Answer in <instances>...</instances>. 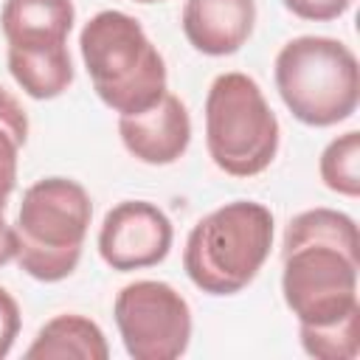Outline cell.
Returning <instances> with one entry per match:
<instances>
[{
  "label": "cell",
  "instance_id": "cell-1",
  "mask_svg": "<svg viewBox=\"0 0 360 360\" xmlns=\"http://www.w3.org/2000/svg\"><path fill=\"white\" fill-rule=\"evenodd\" d=\"M357 225L335 208H309L287 222L281 242V292L304 326L332 323L357 301Z\"/></svg>",
  "mask_w": 360,
  "mask_h": 360
},
{
  "label": "cell",
  "instance_id": "cell-2",
  "mask_svg": "<svg viewBox=\"0 0 360 360\" xmlns=\"http://www.w3.org/2000/svg\"><path fill=\"white\" fill-rule=\"evenodd\" d=\"M82 62L96 96L118 115L149 110L166 93V62L143 25L115 8L93 14L79 34Z\"/></svg>",
  "mask_w": 360,
  "mask_h": 360
},
{
  "label": "cell",
  "instance_id": "cell-3",
  "mask_svg": "<svg viewBox=\"0 0 360 360\" xmlns=\"http://www.w3.org/2000/svg\"><path fill=\"white\" fill-rule=\"evenodd\" d=\"M270 248V208L253 200H233L191 228L183 248V270L208 295H236L259 276Z\"/></svg>",
  "mask_w": 360,
  "mask_h": 360
},
{
  "label": "cell",
  "instance_id": "cell-4",
  "mask_svg": "<svg viewBox=\"0 0 360 360\" xmlns=\"http://www.w3.org/2000/svg\"><path fill=\"white\" fill-rule=\"evenodd\" d=\"M93 202L70 177H42L25 188L17 211V264L37 281L68 278L84 248Z\"/></svg>",
  "mask_w": 360,
  "mask_h": 360
},
{
  "label": "cell",
  "instance_id": "cell-5",
  "mask_svg": "<svg viewBox=\"0 0 360 360\" xmlns=\"http://www.w3.org/2000/svg\"><path fill=\"white\" fill-rule=\"evenodd\" d=\"M276 90L307 127H332L354 115L360 68L349 45L332 37H295L276 53Z\"/></svg>",
  "mask_w": 360,
  "mask_h": 360
},
{
  "label": "cell",
  "instance_id": "cell-6",
  "mask_svg": "<svg viewBox=\"0 0 360 360\" xmlns=\"http://www.w3.org/2000/svg\"><path fill=\"white\" fill-rule=\"evenodd\" d=\"M278 118L256 79L219 73L205 96V146L214 166L231 177L262 174L278 152Z\"/></svg>",
  "mask_w": 360,
  "mask_h": 360
},
{
  "label": "cell",
  "instance_id": "cell-7",
  "mask_svg": "<svg viewBox=\"0 0 360 360\" xmlns=\"http://www.w3.org/2000/svg\"><path fill=\"white\" fill-rule=\"evenodd\" d=\"M112 315L132 360H174L188 349L191 309L166 281L141 278L121 287Z\"/></svg>",
  "mask_w": 360,
  "mask_h": 360
},
{
  "label": "cell",
  "instance_id": "cell-8",
  "mask_svg": "<svg viewBox=\"0 0 360 360\" xmlns=\"http://www.w3.org/2000/svg\"><path fill=\"white\" fill-rule=\"evenodd\" d=\"M172 219L146 200H124L104 214L98 256L118 273L160 264L172 250Z\"/></svg>",
  "mask_w": 360,
  "mask_h": 360
},
{
  "label": "cell",
  "instance_id": "cell-9",
  "mask_svg": "<svg viewBox=\"0 0 360 360\" xmlns=\"http://www.w3.org/2000/svg\"><path fill=\"white\" fill-rule=\"evenodd\" d=\"M118 135L124 149L149 166H169L180 160L191 141V118L174 93H163L158 104L135 115H118Z\"/></svg>",
  "mask_w": 360,
  "mask_h": 360
},
{
  "label": "cell",
  "instance_id": "cell-10",
  "mask_svg": "<svg viewBox=\"0 0 360 360\" xmlns=\"http://www.w3.org/2000/svg\"><path fill=\"white\" fill-rule=\"evenodd\" d=\"M183 34L205 56L236 53L253 34L256 0H186Z\"/></svg>",
  "mask_w": 360,
  "mask_h": 360
},
{
  "label": "cell",
  "instance_id": "cell-11",
  "mask_svg": "<svg viewBox=\"0 0 360 360\" xmlns=\"http://www.w3.org/2000/svg\"><path fill=\"white\" fill-rule=\"evenodd\" d=\"M76 22L73 0H6L0 28L8 48H62Z\"/></svg>",
  "mask_w": 360,
  "mask_h": 360
},
{
  "label": "cell",
  "instance_id": "cell-12",
  "mask_svg": "<svg viewBox=\"0 0 360 360\" xmlns=\"http://www.w3.org/2000/svg\"><path fill=\"white\" fill-rule=\"evenodd\" d=\"M28 360H107L110 346L101 326L79 312H65L51 318L25 349Z\"/></svg>",
  "mask_w": 360,
  "mask_h": 360
},
{
  "label": "cell",
  "instance_id": "cell-13",
  "mask_svg": "<svg viewBox=\"0 0 360 360\" xmlns=\"http://www.w3.org/2000/svg\"><path fill=\"white\" fill-rule=\"evenodd\" d=\"M6 62H8V73L22 87V93L37 101L56 98L73 84V62H70L68 45L34 48V51L8 48Z\"/></svg>",
  "mask_w": 360,
  "mask_h": 360
},
{
  "label": "cell",
  "instance_id": "cell-14",
  "mask_svg": "<svg viewBox=\"0 0 360 360\" xmlns=\"http://www.w3.org/2000/svg\"><path fill=\"white\" fill-rule=\"evenodd\" d=\"M301 346L309 357L318 360H354L360 352V307L349 315L323 323V326H304L298 323Z\"/></svg>",
  "mask_w": 360,
  "mask_h": 360
},
{
  "label": "cell",
  "instance_id": "cell-15",
  "mask_svg": "<svg viewBox=\"0 0 360 360\" xmlns=\"http://www.w3.org/2000/svg\"><path fill=\"white\" fill-rule=\"evenodd\" d=\"M321 180L329 191H338L343 197L360 194V132L349 129L326 143L318 160Z\"/></svg>",
  "mask_w": 360,
  "mask_h": 360
},
{
  "label": "cell",
  "instance_id": "cell-16",
  "mask_svg": "<svg viewBox=\"0 0 360 360\" xmlns=\"http://www.w3.org/2000/svg\"><path fill=\"white\" fill-rule=\"evenodd\" d=\"M287 11L309 22H329L349 11L352 0H281Z\"/></svg>",
  "mask_w": 360,
  "mask_h": 360
},
{
  "label": "cell",
  "instance_id": "cell-17",
  "mask_svg": "<svg viewBox=\"0 0 360 360\" xmlns=\"http://www.w3.org/2000/svg\"><path fill=\"white\" fill-rule=\"evenodd\" d=\"M17 158H20V143L8 129L0 127V211H6V202L17 186Z\"/></svg>",
  "mask_w": 360,
  "mask_h": 360
},
{
  "label": "cell",
  "instance_id": "cell-18",
  "mask_svg": "<svg viewBox=\"0 0 360 360\" xmlns=\"http://www.w3.org/2000/svg\"><path fill=\"white\" fill-rule=\"evenodd\" d=\"M20 326H22V315H20L17 298L6 287H0V360L11 352L20 335Z\"/></svg>",
  "mask_w": 360,
  "mask_h": 360
},
{
  "label": "cell",
  "instance_id": "cell-19",
  "mask_svg": "<svg viewBox=\"0 0 360 360\" xmlns=\"http://www.w3.org/2000/svg\"><path fill=\"white\" fill-rule=\"evenodd\" d=\"M0 127L8 129L20 146H25V141H28V115H25L22 104L3 84H0Z\"/></svg>",
  "mask_w": 360,
  "mask_h": 360
},
{
  "label": "cell",
  "instance_id": "cell-20",
  "mask_svg": "<svg viewBox=\"0 0 360 360\" xmlns=\"http://www.w3.org/2000/svg\"><path fill=\"white\" fill-rule=\"evenodd\" d=\"M14 259H17V231H14V225L6 222V217L0 211V267Z\"/></svg>",
  "mask_w": 360,
  "mask_h": 360
},
{
  "label": "cell",
  "instance_id": "cell-21",
  "mask_svg": "<svg viewBox=\"0 0 360 360\" xmlns=\"http://www.w3.org/2000/svg\"><path fill=\"white\" fill-rule=\"evenodd\" d=\"M135 3H163V0H135Z\"/></svg>",
  "mask_w": 360,
  "mask_h": 360
}]
</instances>
